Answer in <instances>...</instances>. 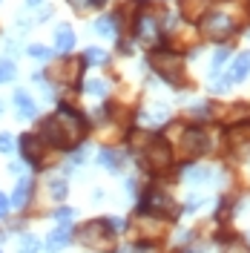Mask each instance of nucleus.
<instances>
[{"label":"nucleus","mask_w":250,"mask_h":253,"mask_svg":"<svg viewBox=\"0 0 250 253\" xmlns=\"http://www.w3.org/2000/svg\"><path fill=\"white\" fill-rule=\"evenodd\" d=\"M89 129H92V118L83 110H78L72 101H66V98H61V101L55 104V112H52V115H41V118H38V126H35V132H38V135L46 141L49 150H55V153H69V150H75L78 144L86 141Z\"/></svg>","instance_id":"nucleus-1"},{"label":"nucleus","mask_w":250,"mask_h":253,"mask_svg":"<svg viewBox=\"0 0 250 253\" xmlns=\"http://www.w3.org/2000/svg\"><path fill=\"white\" fill-rule=\"evenodd\" d=\"M147 66L156 72L158 81H164L172 89H184L187 84V58L184 52L167 46V43H158L147 52Z\"/></svg>","instance_id":"nucleus-2"},{"label":"nucleus","mask_w":250,"mask_h":253,"mask_svg":"<svg viewBox=\"0 0 250 253\" xmlns=\"http://www.w3.org/2000/svg\"><path fill=\"white\" fill-rule=\"evenodd\" d=\"M135 158H138L141 170L150 173L153 178H161V175H170L172 167H175V153H172V144L167 135L161 132H150L147 141L135 150Z\"/></svg>","instance_id":"nucleus-3"},{"label":"nucleus","mask_w":250,"mask_h":253,"mask_svg":"<svg viewBox=\"0 0 250 253\" xmlns=\"http://www.w3.org/2000/svg\"><path fill=\"white\" fill-rule=\"evenodd\" d=\"M242 20H245L242 12H233L230 6H224V3L219 6V3H216L196 26H199V35H202L204 41L227 43L230 38H236V35L242 32Z\"/></svg>","instance_id":"nucleus-4"},{"label":"nucleus","mask_w":250,"mask_h":253,"mask_svg":"<svg viewBox=\"0 0 250 253\" xmlns=\"http://www.w3.org/2000/svg\"><path fill=\"white\" fill-rule=\"evenodd\" d=\"M172 144V153L181 158V164L184 161H199L204 158L207 153H213V135H210V129L204 124H178V132H175V141Z\"/></svg>","instance_id":"nucleus-5"},{"label":"nucleus","mask_w":250,"mask_h":253,"mask_svg":"<svg viewBox=\"0 0 250 253\" xmlns=\"http://www.w3.org/2000/svg\"><path fill=\"white\" fill-rule=\"evenodd\" d=\"M75 242L92 253H110L118 245V233L112 227L110 216H98V219H86L83 224L75 227Z\"/></svg>","instance_id":"nucleus-6"},{"label":"nucleus","mask_w":250,"mask_h":253,"mask_svg":"<svg viewBox=\"0 0 250 253\" xmlns=\"http://www.w3.org/2000/svg\"><path fill=\"white\" fill-rule=\"evenodd\" d=\"M135 213H150V216H158V219L172 224L181 216V205L172 199L170 190H164L161 184H150V187H141L138 202H135Z\"/></svg>","instance_id":"nucleus-7"},{"label":"nucleus","mask_w":250,"mask_h":253,"mask_svg":"<svg viewBox=\"0 0 250 253\" xmlns=\"http://www.w3.org/2000/svg\"><path fill=\"white\" fill-rule=\"evenodd\" d=\"M17 156H20V161L26 164V167H32V170H46V167H52V161H55V150H49L46 141L35 132V129H29V132H20L17 135Z\"/></svg>","instance_id":"nucleus-8"},{"label":"nucleus","mask_w":250,"mask_h":253,"mask_svg":"<svg viewBox=\"0 0 250 253\" xmlns=\"http://www.w3.org/2000/svg\"><path fill=\"white\" fill-rule=\"evenodd\" d=\"M83 72H86V63L81 61V55H66V58H61L58 63L46 66L49 81H52L61 92H72V95H78Z\"/></svg>","instance_id":"nucleus-9"},{"label":"nucleus","mask_w":250,"mask_h":253,"mask_svg":"<svg viewBox=\"0 0 250 253\" xmlns=\"http://www.w3.org/2000/svg\"><path fill=\"white\" fill-rule=\"evenodd\" d=\"M167 227H170V221L150 216V213H132V219H129V230L144 242H153V245H158L167 236Z\"/></svg>","instance_id":"nucleus-10"},{"label":"nucleus","mask_w":250,"mask_h":253,"mask_svg":"<svg viewBox=\"0 0 250 253\" xmlns=\"http://www.w3.org/2000/svg\"><path fill=\"white\" fill-rule=\"evenodd\" d=\"M35 196H38V178L35 175H17L15 181V190H12V196H9V202H12V210L15 213H23V210H29L32 202H35Z\"/></svg>","instance_id":"nucleus-11"},{"label":"nucleus","mask_w":250,"mask_h":253,"mask_svg":"<svg viewBox=\"0 0 250 253\" xmlns=\"http://www.w3.org/2000/svg\"><path fill=\"white\" fill-rule=\"evenodd\" d=\"M92 32L98 38H107V41H115V38H121L126 32V23L124 17L118 15V9H112V12H101V15L92 20Z\"/></svg>","instance_id":"nucleus-12"},{"label":"nucleus","mask_w":250,"mask_h":253,"mask_svg":"<svg viewBox=\"0 0 250 253\" xmlns=\"http://www.w3.org/2000/svg\"><path fill=\"white\" fill-rule=\"evenodd\" d=\"M12 110H15L17 121H38V118H41L38 101H35L29 95V89H23V86H15V92H12Z\"/></svg>","instance_id":"nucleus-13"},{"label":"nucleus","mask_w":250,"mask_h":253,"mask_svg":"<svg viewBox=\"0 0 250 253\" xmlns=\"http://www.w3.org/2000/svg\"><path fill=\"white\" fill-rule=\"evenodd\" d=\"M52 49H55V58L75 55V49H78V35L72 29V23H58V26L52 29Z\"/></svg>","instance_id":"nucleus-14"},{"label":"nucleus","mask_w":250,"mask_h":253,"mask_svg":"<svg viewBox=\"0 0 250 253\" xmlns=\"http://www.w3.org/2000/svg\"><path fill=\"white\" fill-rule=\"evenodd\" d=\"M95 164L101 167V170H107V173H124L126 167V153L124 150H118L115 144H104L101 150H98V156H95Z\"/></svg>","instance_id":"nucleus-15"},{"label":"nucleus","mask_w":250,"mask_h":253,"mask_svg":"<svg viewBox=\"0 0 250 253\" xmlns=\"http://www.w3.org/2000/svg\"><path fill=\"white\" fill-rule=\"evenodd\" d=\"M181 178L187 181L190 187H204L207 181H213L216 178V170L213 167H207V164H196V161H184L181 164Z\"/></svg>","instance_id":"nucleus-16"},{"label":"nucleus","mask_w":250,"mask_h":253,"mask_svg":"<svg viewBox=\"0 0 250 253\" xmlns=\"http://www.w3.org/2000/svg\"><path fill=\"white\" fill-rule=\"evenodd\" d=\"M72 242H75V227H72V224H58L55 230H49L43 248H46L49 253H61V251H66Z\"/></svg>","instance_id":"nucleus-17"},{"label":"nucleus","mask_w":250,"mask_h":253,"mask_svg":"<svg viewBox=\"0 0 250 253\" xmlns=\"http://www.w3.org/2000/svg\"><path fill=\"white\" fill-rule=\"evenodd\" d=\"M224 75L230 78V84H245V81L250 78V49H245V52H239V55H233L230 58V63H227V69H224Z\"/></svg>","instance_id":"nucleus-18"},{"label":"nucleus","mask_w":250,"mask_h":253,"mask_svg":"<svg viewBox=\"0 0 250 253\" xmlns=\"http://www.w3.org/2000/svg\"><path fill=\"white\" fill-rule=\"evenodd\" d=\"M219 0H178V15L184 17L187 23H199Z\"/></svg>","instance_id":"nucleus-19"},{"label":"nucleus","mask_w":250,"mask_h":253,"mask_svg":"<svg viewBox=\"0 0 250 253\" xmlns=\"http://www.w3.org/2000/svg\"><path fill=\"white\" fill-rule=\"evenodd\" d=\"M43 187H46V199L55 202V205H63L66 196H69V181H66V175H61V173H52Z\"/></svg>","instance_id":"nucleus-20"},{"label":"nucleus","mask_w":250,"mask_h":253,"mask_svg":"<svg viewBox=\"0 0 250 253\" xmlns=\"http://www.w3.org/2000/svg\"><path fill=\"white\" fill-rule=\"evenodd\" d=\"M138 121L144 126H153V129H161V126L170 124V110L164 107V104H153L150 110L138 112Z\"/></svg>","instance_id":"nucleus-21"},{"label":"nucleus","mask_w":250,"mask_h":253,"mask_svg":"<svg viewBox=\"0 0 250 253\" xmlns=\"http://www.w3.org/2000/svg\"><path fill=\"white\" fill-rule=\"evenodd\" d=\"M78 92L89 95V98H95V101H107V98L112 95V84L107 78H83Z\"/></svg>","instance_id":"nucleus-22"},{"label":"nucleus","mask_w":250,"mask_h":253,"mask_svg":"<svg viewBox=\"0 0 250 253\" xmlns=\"http://www.w3.org/2000/svg\"><path fill=\"white\" fill-rule=\"evenodd\" d=\"M81 61L86 63V69H89V66H92V69H107L112 63V55L104 46H86L81 52Z\"/></svg>","instance_id":"nucleus-23"},{"label":"nucleus","mask_w":250,"mask_h":253,"mask_svg":"<svg viewBox=\"0 0 250 253\" xmlns=\"http://www.w3.org/2000/svg\"><path fill=\"white\" fill-rule=\"evenodd\" d=\"M230 58H233V46H230V43H219V49H216V52H213V58H210V72H207V78L221 75V72H224V66L230 63Z\"/></svg>","instance_id":"nucleus-24"},{"label":"nucleus","mask_w":250,"mask_h":253,"mask_svg":"<svg viewBox=\"0 0 250 253\" xmlns=\"http://www.w3.org/2000/svg\"><path fill=\"white\" fill-rule=\"evenodd\" d=\"M23 55L32 58V61H38V63H52L55 61V49L46 46V43H26V46H23Z\"/></svg>","instance_id":"nucleus-25"},{"label":"nucleus","mask_w":250,"mask_h":253,"mask_svg":"<svg viewBox=\"0 0 250 253\" xmlns=\"http://www.w3.org/2000/svg\"><path fill=\"white\" fill-rule=\"evenodd\" d=\"M43 251V242L35 236V233H20L17 239V253H41Z\"/></svg>","instance_id":"nucleus-26"},{"label":"nucleus","mask_w":250,"mask_h":253,"mask_svg":"<svg viewBox=\"0 0 250 253\" xmlns=\"http://www.w3.org/2000/svg\"><path fill=\"white\" fill-rule=\"evenodd\" d=\"M66 3H69L78 15H86V12H101L110 0H66Z\"/></svg>","instance_id":"nucleus-27"},{"label":"nucleus","mask_w":250,"mask_h":253,"mask_svg":"<svg viewBox=\"0 0 250 253\" xmlns=\"http://www.w3.org/2000/svg\"><path fill=\"white\" fill-rule=\"evenodd\" d=\"M15 81H17V61L0 58V86H6V84H15Z\"/></svg>","instance_id":"nucleus-28"},{"label":"nucleus","mask_w":250,"mask_h":253,"mask_svg":"<svg viewBox=\"0 0 250 253\" xmlns=\"http://www.w3.org/2000/svg\"><path fill=\"white\" fill-rule=\"evenodd\" d=\"M52 219L58 221V224H72V219H75V207H69V205H58L52 213H49Z\"/></svg>","instance_id":"nucleus-29"},{"label":"nucleus","mask_w":250,"mask_h":253,"mask_svg":"<svg viewBox=\"0 0 250 253\" xmlns=\"http://www.w3.org/2000/svg\"><path fill=\"white\" fill-rule=\"evenodd\" d=\"M17 55H23V49H20V38H6V41H3V58L17 61Z\"/></svg>","instance_id":"nucleus-30"},{"label":"nucleus","mask_w":250,"mask_h":253,"mask_svg":"<svg viewBox=\"0 0 250 253\" xmlns=\"http://www.w3.org/2000/svg\"><path fill=\"white\" fill-rule=\"evenodd\" d=\"M32 26H35V20H32V15L26 12V15H20L15 20V38H23V35H29Z\"/></svg>","instance_id":"nucleus-31"},{"label":"nucleus","mask_w":250,"mask_h":253,"mask_svg":"<svg viewBox=\"0 0 250 253\" xmlns=\"http://www.w3.org/2000/svg\"><path fill=\"white\" fill-rule=\"evenodd\" d=\"M204 205H207V199H204L202 193H193L187 202L181 205V213H199V207H204Z\"/></svg>","instance_id":"nucleus-32"},{"label":"nucleus","mask_w":250,"mask_h":253,"mask_svg":"<svg viewBox=\"0 0 250 253\" xmlns=\"http://www.w3.org/2000/svg\"><path fill=\"white\" fill-rule=\"evenodd\" d=\"M17 150V138L12 135V132H0V153L3 156H12Z\"/></svg>","instance_id":"nucleus-33"},{"label":"nucleus","mask_w":250,"mask_h":253,"mask_svg":"<svg viewBox=\"0 0 250 253\" xmlns=\"http://www.w3.org/2000/svg\"><path fill=\"white\" fill-rule=\"evenodd\" d=\"M29 15H32V20H35V26H41V23H46L49 17H52V6L43 3L41 9H35V12H29Z\"/></svg>","instance_id":"nucleus-34"},{"label":"nucleus","mask_w":250,"mask_h":253,"mask_svg":"<svg viewBox=\"0 0 250 253\" xmlns=\"http://www.w3.org/2000/svg\"><path fill=\"white\" fill-rule=\"evenodd\" d=\"M6 170H9V175H23L26 173V164H23V161H20V158H12V161H9V164H6Z\"/></svg>","instance_id":"nucleus-35"},{"label":"nucleus","mask_w":250,"mask_h":253,"mask_svg":"<svg viewBox=\"0 0 250 253\" xmlns=\"http://www.w3.org/2000/svg\"><path fill=\"white\" fill-rule=\"evenodd\" d=\"M9 216H12V202L6 193H0V221H6Z\"/></svg>","instance_id":"nucleus-36"},{"label":"nucleus","mask_w":250,"mask_h":253,"mask_svg":"<svg viewBox=\"0 0 250 253\" xmlns=\"http://www.w3.org/2000/svg\"><path fill=\"white\" fill-rule=\"evenodd\" d=\"M124 190H126V196H132V199H138V193H141V184H138V178H135V175H129V178H126V184H124Z\"/></svg>","instance_id":"nucleus-37"},{"label":"nucleus","mask_w":250,"mask_h":253,"mask_svg":"<svg viewBox=\"0 0 250 253\" xmlns=\"http://www.w3.org/2000/svg\"><path fill=\"white\" fill-rule=\"evenodd\" d=\"M43 3H46V0H23V9H26V12H35V9H41Z\"/></svg>","instance_id":"nucleus-38"},{"label":"nucleus","mask_w":250,"mask_h":253,"mask_svg":"<svg viewBox=\"0 0 250 253\" xmlns=\"http://www.w3.org/2000/svg\"><path fill=\"white\" fill-rule=\"evenodd\" d=\"M3 110H6V104H3V101H0V118H3Z\"/></svg>","instance_id":"nucleus-39"},{"label":"nucleus","mask_w":250,"mask_h":253,"mask_svg":"<svg viewBox=\"0 0 250 253\" xmlns=\"http://www.w3.org/2000/svg\"><path fill=\"white\" fill-rule=\"evenodd\" d=\"M248 245H250V233H248Z\"/></svg>","instance_id":"nucleus-40"},{"label":"nucleus","mask_w":250,"mask_h":253,"mask_svg":"<svg viewBox=\"0 0 250 253\" xmlns=\"http://www.w3.org/2000/svg\"><path fill=\"white\" fill-rule=\"evenodd\" d=\"M248 17H250V9H248Z\"/></svg>","instance_id":"nucleus-41"},{"label":"nucleus","mask_w":250,"mask_h":253,"mask_svg":"<svg viewBox=\"0 0 250 253\" xmlns=\"http://www.w3.org/2000/svg\"><path fill=\"white\" fill-rule=\"evenodd\" d=\"M0 253H3V248H0Z\"/></svg>","instance_id":"nucleus-42"},{"label":"nucleus","mask_w":250,"mask_h":253,"mask_svg":"<svg viewBox=\"0 0 250 253\" xmlns=\"http://www.w3.org/2000/svg\"><path fill=\"white\" fill-rule=\"evenodd\" d=\"M0 3H3V0H0Z\"/></svg>","instance_id":"nucleus-43"}]
</instances>
